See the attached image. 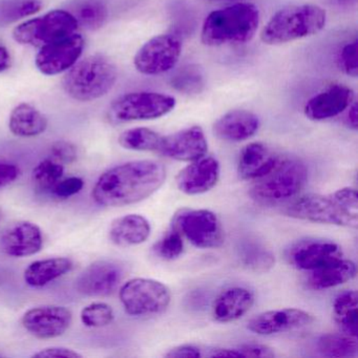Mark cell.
Here are the masks:
<instances>
[{
    "label": "cell",
    "instance_id": "obj_1",
    "mask_svg": "<svg viewBox=\"0 0 358 358\" xmlns=\"http://www.w3.org/2000/svg\"><path fill=\"white\" fill-rule=\"evenodd\" d=\"M166 180L162 163L129 161L102 173L93 189L95 202L103 207L136 204L158 192Z\"/></svg>",
    "mask_w": 358,
    "mask_h": 358
},
{
    "label": "cell",
    "instance_id": "obj_2",
    "mask_svg": "<svg viewBox=\"0 0 358 358\" xmlns=\"http://www.w3.org/2000/svg\"><path fill=\"white\" fill-rule=\"evenodd\" d=\"M259 24V11L255 5L236 3L207 16L201 39L208 47L246 43L255 37Z\"/></svg>",
    "mask_w": 358,
    "mask_h": 358
},
{
    "label": "cell",
    "instance_id": "obj_3",
    "mask_svg": "<svg viewBox=\"0 0 358 358\" xmlns=\"http://www.w3.org/2000/svg\"><path fill=\"white\" fill-rule=\"evenodd\" d=\"M327 13L316 5H295L276 12L264 27L261 39L265 45H280L324 30Z\"/></svg>",
    "mask_w": 358,
    "mask_h": 358
},
{
    "label": "cell",
    "instance_id": "obj_4",
    "mask_svg": "<svg viewBox=\"0 0 358 358\" xmlns=\"http://www.w3.org/2000/svg\"><path fill=\"white\" fill-rule=\"evenodd\" d=\"M118 78L116 66L106 56L92 55L75 64L64 79L66 93L77 101L89 102L106 96Z\"/></svg>",
    "mask_w": 358,
    "mask_h": 358
},
{
    "label": "cell",
    "instance_id": "obj_5",
    "mask_svg": "<svg viewBox=\"0 0 358 358\" xmlns=\"http://www.w3.org/2000/svg\"><path fill=\"white\" fill-rule=\"evenodd\" d=\"M307 180L308 169L301 161L282 158L273 171L255 181L249 194L263 204L280 203L299 194Z\"/></svg>",
    "mask_w": 358,
    "mask_h": 358
},
{
    "label": "cell",
    "instance_id": "obj_6",
    "mask_svg": "<svg viewBox=\"0 0 358 358\" xmlns=\"http://www.w3.org/2000/svg\"><path fill=\"white\" fill-rule=\"evenodd\" d=\"M176 98L156 92H135L117 98L108 110V118L114 123L155 120L175 110Z\"/></svg>",
    "mask_w": 358,
    "mask_h": 358
},
{
    "label": "cell",
    "instance_id": "obj_7",
    "mask_svg": "<svg viewBox=\"0 0 358 358\" xmlns=\"http://www.w3.org/2000/svg\"><path fill=\"white\" fill-rule=\"evenodd\" d=\"M288 217L313 223L341 227H358V215L345 208L332 194H306L293 201L286 210Z\"/></svg>",
    "mask_w": 358,
    "mask_h": 358
},
{
    "label": "cell",
    "instance_id": "obj_8",
    "mask_svg": "<svg viewBox=\"0 0 358 358\" xmlns=\"http://www.w3.org/2000/svg\"><path fill=\"white\" fill-rule=\"evenodd\" d=\"M125 312L131 316L158 315L171 305V290L159 280L137 278L129 280L119 292Z\"/></svg>",
    "mask_w": 358,
    "mask_h": 358
},
{
    "label": "cell",
    "instance_id": "obj_9",
    "mask_svg": "<svg viewBox=\"0 0 358 358\" xmlns=\"http://www.w3.org/2000/svg\"><path fill=\"white\" fill-rule=\"evenodd\" d=\"M78 27L71 12L55 10L16 27L13 38L22 45L43 48L74 34Z\"/></svg>",
    "mask_w": 358,
    "mask_h": 358
},
{
    "label": "cell",
    "instance_id": "obj_10",
    "mask_svg": "<svg viewBox=\"0 0 358 358\" xmlns=\"http://www.w3.org/2000/svg\"><path fill=\"white\" fill-rule=\"evenodd\" d=\"M173 226L196 248H217L223 245V227L213 211L181 209L176 213Z\"/></svg>",
    "mask_w": 358,
    "mask_h": 358
},
{
    "label": "cell",
    "instance_id": "obj_11",
    "mask_svg": "<svg viewBox=\"0 0 358 358\" xmlns=\"http://www.w3.org/2000/svg\"><path fill=\"white\" fill-rule=\"evenodd\" d=\"M182 43L177 36L161 34L144 43L134 58L136 70L146 76H157L173 70L179 62Z\"/></svg>",
    "mask_w": 358,
    "mask_h": 358
},
{
    "label": "cell",
    "instance_id": "obj_12",
    "mask_svg": "<svg viewBox=\"0 0 358 358\" xmlns=\"http://www.w3.org/2000/svg\"><path fill=\"white\" fill-rule=\"evenodd\" d=\"M124 278V268L110 259H100L85 268L76 280V289L85 296H108Z\"/></svg>",
    "mask_w": 358,
    "mask_h": 358
},
{
    "label": "cell",
    "instance_id": "obj_13",
    "mask_svg": "<svg viewBox=\"0 0 358 358\" xmlns=\"http://www.w3.org/2000/svg\"><path fill=\"white\" fill-rule=\"evenodd\" d=\"M287 259L296 269L313 271L343 259V250L333 241L307 238L294 243L287 251Z\"/></svg>",
    "mask_w": 358,
    "mask_h": 358
},
{
    "label": "cell",
    "instance_id": "obj_14",
    "mask_svg": "<svg viewBox=\"0 0 358 358\" xmlns=\"http://www.w3.org/2000/svg\"><path fill=\"white\" fill-rule=\"evenodd\" d=\"M85 39L74 34L41 48L36 56V66L43 75L55 76L70 70L83 55Z\"/></svg>",
    "mask_w": 358,
    "mask_h": 358
},
{
    "label": "cell",
    "instance_id": "obj_15",
    "mask_svg": "<svg viewBox=\"0 0 358 358\" xmlns=\"http://www.w3.org/2000/svg\"><path fill=\"white\" fill-rule=\"evenodd\" d=\"M73 314L62 306H41L28 310L22 316V326L33 336L51 339L62 336L70 328Z\"/></svg>",
    "mask_w": 358,
    "mask_h": 358
},
{
    "label": "cell",
    "instance_id": "obj_16",
    "mask_svg": "<svg viewBox=\"0 0 358 358\" xmlns=\"http://www.w3.org/2000/svg\"><path fill=\"white\" fill-rule=\"evenodd\" d=\"M208 143L204 131L199 125L187 127L161 138L158 152L167 158L192 162L206 155Z\"/></svg>",
    "mask_w": 358,
    "mask_h": 358
},
{
    "label": "cell",
    "instance_id": "obj_17",
    "mask_svg": "<svg viewBox=\"0 0 358 358\" xmlns=\"http://www.w3.org/2000/svg\"><path fill=\"white\" fill-rule=\"evenodd\" d=\"M313 322L314 316L309 312L287 308L255 315L249 320L247 328L257 335H273L303 328Z\"/></svg>",
    "mask_w": 358,
    "mask_h": 358
},
{
    "label": "cell",
    "instance_id": "obj_18",
    "mask_svg": "<svg viewBox=\"0 0 358 358\" xmlns=\"http://www.w3.org/2000/svg\"><path fill=\"white\" fill-rule=\"evenodd\" d=\"M220 173L219 161L213 157L204 156L182 169L176 183L180 192L188 196H196L213 189L219 181Z\"/></svg>",
    "mask_w": 358,
    "mask_h": 358
},
{
    "label": "cell",
    "instance_id": "obj_19",
    "mask_svg": "<svg viewBox=\"0 0 358 358\" xmlns=\"http://www.w3.org/2000/svg\"><path fill=\"white\" fill-rule=\"evenodd\" d=\"M354 98L355 94L351 87L336 83L313 96L306 103L303 110L310 120H327L345 112L353 103Z\"/></svg>",
    "mask_w": 358,
    "mask_h": 358
},
{
    "label": "cell",
    "instance_id": "obj_20",
    "mask_svg": "<svg viewBox=\"0 0 358 358\" xmlns=\"http://www.w3.org/2000/svg\"><path fill=\"white\" fill-rule=\"evenodd\" d=\"M43 236L39 226L20 221L8 227L0 240V249L14 257H30L43 248Z\"/></svg>",
    "mask_w": 358,
    "mask_h": 358
},
{
    "label": "cell",
    "instance_id": "obj_21",
    "mask_svg": "<svg viewBox=\"0 0 358 358\" xmlns=\"http://www.w3.org/2000/svg\"><path fill=\"white\" fill-rule=\"evenodd\" d=\"M280 160L282 157L267 144L252 142L241 150L238 161V175L242 179L257 181L273 171Z\"/></svg>",
    "mask_w": 358,
    "mask_h": 358
},
{
    "label": "cell",
    "instance_id": "obj_22",
    "mask_svg": "<svg viewBox=\"0 0 358 358\" xmlns=\"http://www.w3.org/2000/svg\"><path fill=\"white\" fill-rule=\"evenodd\" d=\"M261 121L257 115L245 110L226 113L213 124V133L220 139L228 142H242L257 133Z\"/></svg>",
    "mask_w": 358,
    "mask_h": 358
},
{
    "label": "cell",
    "instance_id": "obj_23",
    "mask_svg": "<svg viewBox=\"0 0 358 358\" xmlns=\"http://www.w3.org/2000/svg\"><path fill=\"white\" fill-rule=\"evenodd\" d=\"M255 301V294L250 289L245 287L226 289L213 303V317L224 324L240 320L252 308Z\"/></svg>",
    "mask_w": 358,
    "mask_h": 358
},
{
    "label": "cell",
    "instance_id": "obj_24",
    "mask_svg": "<svg viewBox=\"0 0 358 358\" xmlns=\"http://www.w3.org/2000/svg\"><path fill=\"white\" fill-rule=\"evenodd\" d=\"M150 232V222L143 215H127L112 222L110 238L117 246H136L145 242Z\"/></svg>",
    "mask_w": 358,
    "mask_h": 358
},
{
    "label": "cell",
    "instance_id": "obj_25",
    "mask_svg": "<svg viewBox=\"0 0 358 358\" xmlns=\"http://www.w3.org/2000/svg\"><path fill=\"white\" fill-rule=\"evenodd\" d=\"M9 129L17 137H37L47 131L48 119L31 104L20 103L10 115Z\"/></svg>",
    "mask_w": 358,
    "mask_h": 358
},
{
    "label": "cell",
    "instance_id": "obj_26",
    "mask_svg": "<svg viewBox=\"0 0 358 358\" xmlns=\"http://www.w3.org/2000/svg\"><path fill=\"white\" fill-rule=\"evenodd\" d=\"M356 273H357V269L354 262L341 259L334 263L311 271L309 285L315 290L334 288L353 280Z\"/></svg>",
    "mask_w": 358,
    "mask_h": 358
},
{
    "label": "cell",
    "instance_id": "obj_27",
    "mask_svg": "<svg viewBox=\"0 0 358 358\" xmlns=\"http://www.w3.org/2000/svg\"><path fill=\"white\" fill-rule=\"evenodd\" d=\"M72 268V261L66 257L39 259L33 262L24 271V280L29 286L41 288L62 278L70 272Z\"/></svg>",
    "mask_w": 358,
    "mask_h": 358
},
{
    "label": "cell",
    "instance_id": "obj_28",
    "mask_svg": "<svg viewBox=\"0 0 358 358\" xmlns=\"http://www.w3.org/2000/svg\"><path fill=\"white\" fill-rule=\"evenodd\" d=\"M333 315L341 332L358 335V295L354 290L341 293L333 303Z\"/></svg>",
    "mask_w": 358,
    "mask_h": 358
},
{
    "label": "cell",
    "instance_id": "obj_29",
    "mask_svg": "<svg viewBox=\"0 0 358 358\" xmlns=\"http://www.w3.org/2000/svg\"><path fill=\"white\" fill-rule=\"evenodd\" d=\"M318 352L328 357H355L358 353L357 337L345 333H329L317 339Z\"/></svg>",
    "mask_w": 358,
    "mask_h": 358
},
{
    "label": "cell",
    "instance_id": "obj_30",
    "mask_svg": "<svg viewBox=\"0 0 358 358\" xmlns=\"http://www.w3.org/2000/svg\"><path fill=\"white\" fill-rule=\"evenodd\" d=\"M78 26L87 30L96 31L106 24L108 10L101 0H78L73 5L72 12Z\"/></svg>",
    "mask_w": 358,
    "mask_h": 358
},
{
    "label": "cell",
    "instance_id": "obj_31",
    "mask_svg": "<svg viewBox=\"0 0 358 358\" xmlns=\"http://www.w3.org/2000/svg\"><path fill=\"white\" fill-rule=\"evenodd\" d=\"M238 257L245 267L255 272H267L275 264V257L271 250L255 241H245L238 248Z\"/></svg>",
    "mask_w": 358,
    "mask_h": 358
},
{
    "label": "cell",
    "instance_id": "obj_32",
    "mask_svg": "<svg viewBox=\"0 0 358 358\" xmlns=\"http://www.w3.org/2000/svg\"><path fill=\"white\" fill-rule=\"evenodd\" d=\"M171 85L184 95H199L206 85L204 73L196 64H186L173 75Z\"/></svg>",
    "mask_w": 358,
    "mask_h": 358
},
{
    "label": "cell",
    "instance_id": "obj_33",
    "mask_svg": "<svg viewBox=\"0 0 358 358\" xmlns=\"http://www.w3.org/2000/svg\"><path fill=\"white\" fill-rule=\"evenodd\" d=\"M161 138L157 131L148 127H135L127 129L119 136V144L125 150L136 152H155L158 150Z\"/></svg>",
    "mask_w": 358,
    "mask_h": 358
},
{
    "label": "cell",
    "instance_id": "obj_34",
    "mask_svg": "<svg viewBox=\"0 0 358 358\" xmlns=\"http://www.w3.org/2000/svg\"><path fill=\"white\" fill-rule=\"evenodd\" d=\"M41 8V0H0V27L34 15Z\"/></svg>",
    "mask_w": 358,
    "mask_h": 358
},
{
    "label": "cell",
    "instance_id": "obj_35",
    "mask_svg": "<svg viewBox=\"0 0 358 358\" xmlns=\"http://www.w3.org/2000/svg\"><path fill=\"white\" fill-rule=\"evenodd\" d=\"M64 165L52 158L45 159L33 169V181L41 190H52L64 177Z\"/></svg>",
    "mask_w": 358,
    "mask_h": 358
},
{
    "label": "cell",
    "instance_id": "obj_36",
    "mask_svg": "<svg viewBox=\"0 0 358 358\" xmlns=\"http://www.w3.org/2000/svg\"><path fill=\"white\" fill-rule=\"evenodd\" d=\"M81 322L89 328H101L112 324L115 318L114 310L108 303H93L83 308Z\"/></svg>",
    "mask_w": 358,
    "mask_h": 358
},
{
    "label": "cell",
    "instance_id": "obj_37",
    "mask_svg": "<svg viewBox=\"0 0 358 358\" xmlns=\"http://www.w3.org/2000/svg\"><path fill=\"white\" fill-rule=\"evenodd\" d=\"M183 250V238H182L181 232L175 226H173V229L167 231L154 247L156 255L166 261L178 259Z\"/></svg>",
    "mask_w": 358,
    "mask_h": 358
},
{
    "label": "cell",
    "instance_id": "obj_38",
    "mask_svg": "<svg viewBox=\"0 0 358 358\" xmlns=\"http://www.w3.org/2000/svg\"><path fill=\"white\" fill-rule=\"evenodd\" d=\"M358 45L357 39H354L351 43L343 45L339 52L338 66L339 69L350 77H357L358 75Z\"/></svg>",
    "mask_w": 358,
    "mask_h": 358
},
{
    "label": "cell",
    "instance_id": "obj_39",
    "mask_svg": "<svg viewBox=\"0 0 358 358\" xmlns=\"http://www.w3.org/2000/svg\"><path fill=\"white\" fill-rule=\"evenodd\" d=\"M50 157L62 164H71L76 161L77 148L69 141H56L50 148Z\"/></svg>",
    "mask_w": 358,
    "mask_h": 358
},
{
    "label": "cell",
    "instance_id": "obj_40",
    "mask_svg": "<svg viewBox=\"0 0 358 358\" xmlns=\"http://www.w3.org/2000/svg\"><path fill=\"white\" fill-rule=\"evenodd\" d=\"M85 186V182L81 178L71 177L68 179L60 180L55 186H54L52 192L54 196L59 199H68L75 194H79Z\"/></svg>",
    "mask_w": 358,
    "mask_h": 358
},
{
    "label": "cell",
    "instance_id": "obj_41",
    "mask_svg": "<svg viewBox=\"0 0 358 358\" xmlns=\"http://www.w3.org/2000/svg\"><path fill=\"white\" fill-rule=\"evenodd\" d=\"M165 356L169 358H201L205 357V348L200 345H178L169 350Z\"/></svg>",
    "mask_w": 358,
    "mask_h": 358
},
{
    "label": "cell",
    "instance_id": "obj_42",
    "mask_svg": "<svg viewBox=\"0 0 358 358\" xmlns=\"http://www.w3.org/2000/svg\"><path fill=\"white\" fill-rule=\"evenodd\" d=\"M236 349L240 352L242 357H264L271 358L275 356L273 350L268 345H259V343H244L238 345Z\"/></svg>",
    "mask_w": 358,
    "mask_h": 358
},
{
    "label": "cell",
    "instance_id": "obj_43",
    "mask_svg": "<svg viewBox=\"0 0 358 358\" xmlns=\"http://www.w3.org/2000/svg\"><path fill=\"white\" fill-rule=\"evenodd\" d=\"M333 196L351 213L358 215L357 192L352 187H343L333 192Z\"/></svg>",
    "mask_w": 358,
    "mask_h": 358
},
{
    "label": "cell",
    "instance_id": "obj_44",
    "mask_svg": "<svg viewBox=\"0 0 358 358\" xmlns=\"http://www.w3.org/2000/svg\"><path fill=\"white\" fill-rule=\"evenodd\" d=\"M33 358H81L83 355L74 350L64 347H50L33 354Z\"/></svg>",
    "mask_w": 358,
    "mask_h": 358
},
{
    "label": "cell",
    "instance_id": "obj_45",
    "mask_svg": "<svg viewBox=\"0 0 358 358\" xmlns=\"http://www.w3.org/2000/svg\"><path fill=\"white\" fill-rule=\"evenodd\" d=\"M20 176V169L13 163L0 161V189L10 185Z\"/></svg>",
    "mask_w": 358,
    "mask_h": 358
},
{
    "label": "cell",
    "instance_id": "obj_46",
    "mask_svg": "<svg viewBox=\"0 0 358 358\" xmlns=\"http://www.w3.org/2000/svg\"><path fill=\"white\" fill-rule=\"evenodd\" d=\"M11 66V56L7 48L0 43V74L9 70Z\"/></svg>",
    "mask_w": 358,
    "mask_h": 358
},
{
    "label": "cell",
    "instance_id": "obj_47",
    "mask_svg": "<svg viewBox=\"0 0 358 358\" xmlns=\"http://www.w3.org/2000/svg\"><path fill=\"white\" fill-rule=\"evenodd\" d=\"M331 7L339 10H351L356 7L357 0H324Z\"/></svg>",
    "mask_w": 358,
    "mask_h": 358
},
{
    "label": "cell",
    "instance_id": "obj_48",
    "mask_svg": "<svg viewBox=\"0 0 358 358\" xmlns=\"http://www.w3.org/2000/svg\"><path fill=\"white\" fill-rule=\"evenodd\" d=\"M357 103L353 102L351 106H349V113H348L347 121L348 124L354 131L357 129L358 127V114H357Z\"/></svg>",
    "mask_w": 358,
    "mask_h": 358
},
{
    "label": "cell",
    "instance_id": "obj_49",
    "mask_svg": "<svg viewBox=\"0 0 358 358\" xmlns=\"http://www.w3.org/2000/svg\"><path fill=\"white\" fill-rule=\"evenodd\" d=\"M206 3H223V1H230V0H203Z\"/></svg>",
    "mask_w": 358,
    "mask_h": 358
},
{
    "label": "cell",
    "instance_id": "obj_50",
    "mask_svg": "<svg viewBox=\"0 0 358 358\" xmlns=\"http://www.w3.org/2000/svg\"><path fill=\"white\" fill-rule=\"evenodd\" d=\"M1 219H3V213L0 211V221H1Z\"/></svg>",
    "mask_w": 358,
    "mask_h": 358
}]
</instances>
